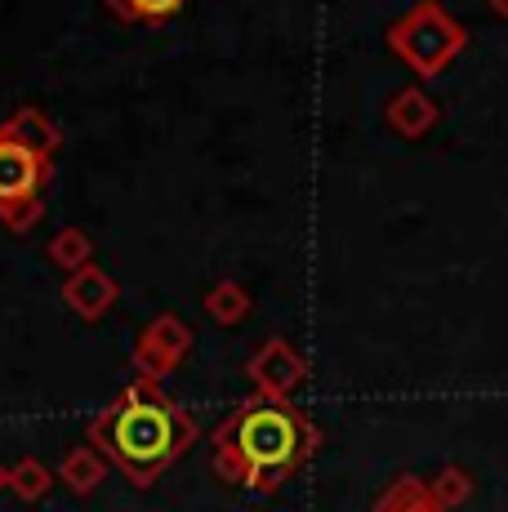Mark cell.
<instances>
[{
	"mask_svg": "<svg viewBox=\"0 0 508 512\" xmlns=\"http://www.w3.org/2000/svg\"><path fill=\"white\" fill-rule=\"evenodd\" d=\"M312 446H317V428L295 406H286V397H263V392L246 401L219 432L223 468L246 477L254 490H277L304 464Z\"/></svg>",
	"mask_w": 508,
	"mask_h": 512,
	"instance_id": "1",
	"label": "cell"
},
{
	"mask_svg": "<svg viewBox=\"0 0 508 512\" xmlns=\"http://www.w3.org/2000/svg\"><path fill=\"white\" fill-rule=\"evenodd\" d=\"M90 437L134 481H152L165 464L183 455V446L192 441V423L170 401L156 397L152 388H130L94 419Z\"/></svg>",
	"mask_w": 508,
	"mask_h": 512,
	"instance_id": "2",
	"label": "cell"
},
{
	"mask_svg": "<svg viewBox=\"0 0 508 512\" xmlns=\"http://www.w3.org/2000/svg\"><path fill=\"white\" fill-rule=\"evenodd\" d=\"M464 45H468V27L446 5H437V0H419V5H410L388 27V49L402 58L419 81L442 76L464 54Z\"/></svg>",
	"mask_w": 508,
	"mask_h": 512,
	"instance_id": "3",
	"label": "cell"
},
{
	"mask_svg": "<svg viewBox=\"0 0 508 512\" xmlns=\"http://www.w3.org/2000/svg\"><path fill=\"white\" fill-rule=\"evenodd\" d=\"M50 174H54L50 156L32 152V147L18 143L14 134L0 125V205L41 196V187L50 183Z\"/></svg>",
	"mask_w": 508,
	"mask_h": 512,
	"instance_id": "4",
	"label": "cell"
},
{
	"mask_svg": "<svg viewBox=\"0 0 508 512\" xmlns=\"http://www.w3.org/2000/svg\"><path fill=\"white\" fill-rule=\"evenodd\" d=\"M384 121L393 125L402 139H424V134L433 130L437 121H442V107H437L433 98L419 90V85H406V90H397L393 98H388Z\"/></svg>",
	"mask_w": 508,
	"mask_h": 512,
	"instance_id": "5",
	"label": "cell"
},
{
	"mask_svg": "<svg viewBox=\"0 0 508 512\" xmlns=\"http://www.w3.org/2000/svg\"><path fill=\"white\" fill-rule=\"evenodd\" d=\"M250 370H254V379H259L263 397H286V392L299 383V374H304L299 357L286 348V343H268V348L254 357Z\"/></svg>",
	"mask_w": 508,
	"mask_h": 512,
	"instance_id": "6",
	"label": "cell"
},
{
	"mask_svg": "<svg viewBox=\"0 0 508 512\" xmlns=\"http://www.w3.org/2000/svg\"><path fill=\"white\" fill-rule=\"evenodd\" d=\"M112 299H116V281L99 268H81V272H72V281H67V303L90 321L103 317Z\"/></svg>",
	"mask_w": 508,
	"mask_h": 512,
	"instance_id": "7",
	"label": "cell"
},
{
	"mask_svg": "<svg viewBox=\"0 0 508 512\" xmlns=\"http://www.w3.org/2000/svg\"><path fill=\"white\" fill-rule=\"evenodd\" d=\"M0 125H5L18 143H27L32 152H41V156H54L58 143H63V130H58L41 107H18V112L9 116V121H0Z\"/></svg>",
	"mask_w": 508,
	"mask_h": 512,
	"instance_id": "8",
	"label": "cell"
},
{
	"mask_svg": "<svg viewBox=\"0 0 508 512\" xmlns=\"http://www.w3.org/2000/svg\"><path fill=\"white\" fill-rule=\"evenodd\" d=\"M183 348H188V330L179 326V321H156V326L148 330V339H143V366H152V370H165V366H174V361L183 357Z\"/></svg>",
	"mask_w": 508,
	"mask_h": 512,
	"instance_id": "9",
	"label": "cell"
},
{
	"mask_svg": "<svg viewBox=\"0 0 508 512\" xmlns=\"http://www.w3.org/2000/svg\"><path fill=\"white\" fill-rule=\"evenodd\" d=\"M50 259L58 263L63 272H81L90 268V236H85L81 228H63L50 241Z\"/></svg>",
	"mask_w": 508,
	"mask_h": 512,
	"instance_id": "10",
	"label": "cell"
},
{
	"mask_svg": "<svg viewBox=\"0 0 508 512\" xmlns=\"http://www.w3.org/2000/svg\"><path fill=\"white\" fill-rule=\"evenodd\" d=\"M125 23H148V27H161L165 18H174L183 9V0H107Z\"/></svg>",
	"mask_w": 508,
	"mask_h": 512,
	"instance_id": "11",
	"label": "cell"
},
{
	"mask_svg": "<svg viewBox=\"0 0 508 512\" xmlns=\"http://www.w3.org/2000/svg\"><path fill=\"white\" fill-rule=\"evenodd\" d=\"M379 512H442V504H437L433 490H424L415 477H402L393 495L379 504Z\"/></svg>",
	"mask_w": 508,
	"mask_h": 512,
	"instance_id": "12",
	"label": "cell"
},
{
	"mask_svg": "<svg viewBox=\"0 0 508 512\" xmlns=\"http://www.w3.org/2000/svg\"><path fill=\"white\" fill-rule=\"evenodd\" d=\"M210 308H214V317H219V321H241V317H246V308H250V299H246V290H241V285L223 281V285H214V290H210Z\"/></svg>",
	"mask_w": 508,
	"mask_h": 512,
	"instance_id": "13",
	"label": "cell"
},
{
	"mask_svg": "<svg viewBox=\"0 0 508 512\" xmlns=\"http://www.w3.org/2000/svg\"><path fill=\"white\" fill-rule=\"evenodd\" d=\"M41 219H45V201H41V196H32V201H14V205H0V223H5L9 232H27V228H36Z\"/></svg>",
	"mask_w": 508,
	"mask_h": 512,
	"instance_id": "14",
	"label": "cell"
},
{
	"mask_svg": "<svg viewBox=\"0 0 508 512\" xmlns=\"http://www.w3.org/2000/svg\"><path fill=\"white\" fill-rule=\"evenodd\" d=\"M468 490H473V481H468L459 468H446L442 477L433 481V495H437V504H464V499H468Z\"/></svg>",
	"mask_w": 508,
	"mask_h": 512,
	"instance_id": "15",
	"label": "cell"
},
{
	"mask_svg": "<svg viewBox=\"0 0 508 512\" xmlns=\"http://www.w3.org/2000/svg\"><path fill=\"white\" fill-rule=\"evenodd\" d=\"M94 472H99V464H94L90 455H76L72 464H67V477L76 481V490H90V481H94Z\"/></svg>",
	"mask_w": 508,
	"mask_h": 512,
	"instance_id": "16",
	"label": "cell"
},
{
	"mask_svg": "<svg viewBox=\"0 0 508 512\" xmlns=\"http://www.w3.org/2000/svg\"><path fill=\"white\" fill-rule=\"evenodd\" d=\"M486 5H491L495 18H504V23H508V0H486Z\"/></svg>",
	"mask_w": 508,
	"mask_h": 512,
	"instance_id": "17",
	"label": "cell"
}]
</instances>
